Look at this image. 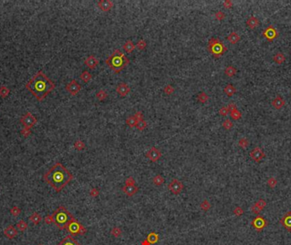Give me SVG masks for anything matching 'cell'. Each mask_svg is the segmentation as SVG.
Listing matches in <instances>:
<instances>
[{
	"label": "cell",
	"mask_w": 291,
	"mask_h": 245,
	"mask_svg": "<svg viewBox=\"0 0 291 245\" xmlns=\"http://www.w3.org/2000/svg\"><path fill=\"white\" fill-rule=\"evenodd\" d=\"M72 179V174L61 163H56L44 175L45 182H47L56 192H60L66 187Z\"/></svg>",
	"instance_id": "obj_1"
},
{
	"label": "cell",
	"mask_w": 291,
	"mask_h": 245,
	"mask_svg": "<svg viewBox=\"0 0 291 245\" xmlns=\"http://www.w3.org/2000/svg\"><path fill=\"white\" fill-rule=\"evenodd\" d=\"M38 245H43V244H38Z\"/></svg>",
	"instance_id": "obj_60"
},
{
	"label": "cell",
	"mask_w": 291,
	"mask_h": 245,
	"mask_svg": "<svg viewBox=\"0 0 291 245\" xmlns=\"http://www.w3.org/2000/svg\"><path fill=\"white\" fill-rule=\"evenodd\" d=\"M106 64L115 73H119L129 64V59L127 58L120 49H115L112 55L106 60Z\"/></svg>",
	"instance_id": "obj_3"
},
{
	"label": "cell",
	"mask_w": 291,
	"mask_h": 245,
	"mask_svg": "<svg viewBox=\"0 0 291 245\" xmlns=\"http://www.w3.org/2000/svg\"><path fill=\"white\" fill-rule=\"evenodd\" d=\"M74 148L78 151H83L85 148V144L83 141L78 140L74 142Z\"/></svg>",
	"instance_id": "obj_39"
},
{
	"label": "cell",
	"mask_w": 291,
	"mask_h": 245,
	"mask_svg": "<svg viewBox=\"0 0 291 245\" xmlns=\"http://www.w3.org/2000/svg\"><path fill=\"white\" fill-rule=\"evenodd\" d=\"M224 72L227 77L231 78V77H233L236 73H237V69L234 67H233V66H228V67H226L225 68Z\"/></svg>",
	"instance_id": "obj_30"
},
{
	"label": "cell",
	"mask_w": 291,
	"mask_h": 245,
	"mask_svg": "<svg viewBox=\"0 0 291 245\" xmlns=\"http://www.w3.org/2000/svg\"><path fill=\"white\" fill-rule=\"evenodd\" d=\"M10 89L8 87H6L4 85H3V86L0 87V96L2 98L7 97L10 95Z\"/></svg>",
	"instance_id": "obj_36"
},
{
	"label": "cell",
	"mask_w": 291,
	"mask_h": 245,
	"mask_svg": "<svg viewBox=\"0 0 291 245\" xmlns=\"http://www.w3.org/2000/svg\"><path fill=\"white\" fill-rule=\"evenodd\" d=\"M146 47V43L145 40H140V41H138V43L135 45V49H137L139 50L145 49Z\"/></svg>",
	"instance_id": "obj_45"
},
{
	"label": "cell",
	"mask_w": 291,
	"mask_h": 245,
	"mask_svg": "<svg viewBox=\"0 0 291 245\" xmlns=\"http://www.w3.org/2000/svg\"><path fill=\"white\" fill-rule=\"evenodd\" d=\"M236 92H237V89H236L235 87H234L233 84H227V85L224 88V93L227 95V96H229V97L233 96Z\"/></svg>",
	"instance_id": "obj_26"
},
{
	"label": "cell",
	"mask_w": 291,
	"mask_h": 245,
	"mask_svg": "<svg viewBox=\"0 0 291 245\" xmlns=\"http://www.w3.org/2000/svg\"><path fill=\"white\" fill-rule=\"evenodd\" d=\"M55 87V84L42 71L38 72L26 84V88L39 101L44 100Z\"/></svg>",
	"instance_id": "obj_2"
},
{
	"label": "cell",
	"mask_w": 291,
	"mask_h": 245,
	"mask_svg": "<svg viewBox=\"0 0 291 245\" xmlns=\"http://www.w3.org/2000/svg\"><path fill=\"white\" fill-rule=\"evenodd\" d=\"M285 60H286V57H285V56H284L283 53H281V52L277 53L276 55H274V56H273V61H274L277 64H278V65L283 64V63L285 61Z\"/></svg>",
	"instance_id": "obj_29"
},
{
	"label": "cell",
	"mask_w": 291,
	"mask_h": 245,
	"mask_svg": "<svg viewBox=\"0 0 291 245\" xmlns=\"http://www.w3.org/2000/svg\"><path fill=\"white\" fill-rule=\"evenodd\" d=\"M3 234L9 239H13L18 235V230L16 229V227L13 226L12 225H10L8 227H6L3 230Z\"/></svg>",
	"instance_id": "obj_16"
},
{
	"label": "cell",
	"mask_w": 291,
	"mask_h": 245,
	"mask_svg": "<svg viewBox=\"0 0 291 245\" xmlns=\"http://www.w3.org/2000/svg\"><path fill=\"white\" fill-rule=\"evenodd\" d=\"M152 182L154 183L155 186L159 187V186H162V185L164 183V179L162 177V175H155V176L153 177V179H152Z\"/></svg>",
	"instance_id": "obj_34"
},
{
	"label": "cell",
	"mask_w": 291,
	"mask_h": 245,
	"mask_svg": "<svg viewBox=\"0 0 291 245\" xmlns=\"http://www.w3.org/2000/svg\"><path fill=\"white\" fill-rule=\"evenodd\" d=\"M97 5L101 9V10L104 12H107L113 7V3L111 0H101V1L98 2Z\"/></svg>",
	"instance_id": "obj_19"
},
{
	"label": "cell",
	"mask_w": 291,
	"mask_h": 245,
	"mask_svg": "<svg viewBox=\"0 0 291 245\" xmlns=\"http://www.w3.org/2000/svg\"><path fill=\"white\" fill-rule=\"evenodd\" d=\"M81 89H82V86L80 85V84H79L77 82V80H75V79L70 81L66 85V90L71 95H73V96L76 95L77 94H79Z\"/></svg>",
	"instance_id": "obj_10"
},
{
	"label": "cell",
	"mask_w": 291,
	"mask_h": 245,
	"mask_svg": "<svg viewBox=\"0 0 291 245\" xmlns=\"http://www.w3.org/2000/svg\"><path fill=\"white\" fill-rule=\"evenodd\" d=\"M21 213H22V210L17 206H13L10 209V214L15 217H17L18 215H20Z\"/></svg>",
	"instance_id": "obj_42"
},
{
	"label": "cell",
	"mask_w": 291,
	"mask_h": 245,
	"mask_svg": "<svg viewBox=\"0 0 291 245\" xmlns=\"http://www.w3.org/2000/svg\"><path fill=\"white\" fill-rule=\"evenodd\" d=\"M146 156L151 162L155 163V162H157V160H159L160 157H162V152L159 149H157V147L152 146L150 150H148Z\"/></svg>",
	"instance_id": "obj_11"
},
{
	"label": "cell",
	"mask_w": 291,
	"mask_h": 245,
	"mask_svg": "<svg viewBox=\"0 0 291 245\" xmlns=\"http://www.w3.org/2000/svg\"><path fill=\"white\" fill-rule=\"evenodd\" d=\"M251 226L255 230H256L258 232H262L267 226H268V221L261 215L258 214L256 217H255L252 221H251Z\"/></svg>",
	"instance_id": "obj_7"
},
{
	"label": "cell",
	"mask_w": 291,
	"mask_h": 245,
	"mask_svg": "<svg viewBox=\"0 0 291 245\" xmlns=\"http://www.w3.org/2000/svg\"><path fill=\"white\" fill-rule=\"evenodd\" d=\"M227 107H228V109H229V111H233V109H236V108H237V106H236L235 103H230V104L227 106Z\"/></svg>",
	"instance_id": "obj_58"
},
{
	"label": "cell",
	"mask_w": 291,
	"mask_h": 245,
	"mask_svg": "<svg viewBox=\"0 0 291 245\" xmlns=\"http://www.w3.org/2000/svg\"><path fill=\"white\" fill-rule=\"evenodd\" d=\"M99 193H100L99 189H98V188H95H95H92L90 191V195L91 197H93V198H96V197L99 195Z\"/></svg>",
	"instance_id": "obj_54"
},
{
	"label": "cell",
	"mask_w": 291,
	"mask_h": 245,
	"mask_svg": "<svg viewBox=\"0 0 291 245\" xmlns=\"http://www.w3.org/2000/svg\"><path fill=\"white\" fill-rule=\"evenodd\" d=\"M197 99H198V100L199 102H201V103H205L207 100H209V96H208V95H207L205 92H200V93L198 95Z\"/></svg>",
	"instance_id": "obj_37"
},
{
	"label": "cell",
	"mask_w": 291,
	"mask_h": 245,
	"mask_svg": "<svg viewBox=\"0 0 291 245\" xmlns=\"http://www.w3.org/2000/svg\"><path fill=\"white\" fill-rule=\"evenodd\" d=\"M31 129H27V128H24L23 129H22L21 134H22V136L24 137H28L31 134Z\"/></svg>",
	"instance_id": "obj_53"
},
{
	"label": "cell",
	"mask_w": 291,
	"mask_h": 245,
	"mask_svg": "<svg viewBox=\"0 0 291 245\" xmlns=\"http://www.w3.org/2000/svg\"><path fill=\"white\" fill-rule=\"evenodd\" d=\"M66 230L72 236L84 235V234L87 232V229L81 223L79 222L75 218L68 223Z\"/></svg>",
	"instance_id": "obj_6"
},
{
	"label": "cell",
	"mask_w": 291,
	"mask_h": 245,
	"mask_svg": "<svg viewBox=\"0 0 291 245\" xmlns=\"http://www.w3.org/2000/svg\"><path fill=\"white\" fill-rule=\"evenodd\" d=\"M226 39L229 41L230 44L232 45H236L237 43H238L241 39V37L239 36V34L236 32H232L231 33L229 34L227 37H226Z\"/></svg>",
	"instance_id": "obj_24"
},
{
	"label": "cell",
	"mask_w": 291,
	"mask_h": 245,
	"mask_svg": "<svg viewBox=\"0 0 291 245\" xmlns=\"http://www.w3.org/2000/svg\"><path fill=\"white\" fill-rule=\"evenodd\" d=\"M168 190L171 193L174 195H178L181 192V191L184 188V186L181 181L178 180L177 179H173L168 186Z\"/></svg>",
	"instance_id": "obj_9"
},
{
	"label": "cell",
	"mask_w": 291,
	"mask_h": 245,
	"mask_svg": "<svg viewBox=\"0 0 291 245\" xmlns=\"http://www.w3.org/2000/svg\"><path fill=\"white\" fill-rule=\"evenodd\" d=\"M251 211L253 212L255 214H259L260 213V211H262L261 210H260V208L258 206L257 204H256V203H254L252 206H251Z\"/></svg>",
	"instance_id": "obj_47"
},
{
	"label": "cell",
	"mask_w": 291,
	"mask_h": 245,
	"mask_svg": "<svg viewBox=\"0 0 291 245\" xmlns=\"http://www.w3.org/2000/svg\"><path fill=\"white\" fill-rule=\"evenodd\" d=\"M174 87L173 86H171V85H167V86H165L164 87V93L165 94H167V95H171L173 92H174Z\"/></svg>",
	"instance_id": "obj_51"
},
{
	"label": "cell",
	"mask_w": 291,
	"mask_h": 245,
	"mask_svg": "<svg viewBox=\"0 0 291 245\" xmlns=\"http://www.w3.org/2000/svg\"><path fill=\"white\" fill-rule=\"evenodd\" d=\"M249 156L255 163H259L266 157V154L264 153V152L260 147L256 146L249 152Z\"/></svg>",
	"instance_id": "obj_12"
},
{
	"label": "cell",
	"mask_w": 291,
	"mask_h": 245,
	"mask_svg": "<svg viewBox=\"0 0 291 245\" xmlns=\"http://www.w3.org/2000/svg\"><path fill=\"white\" fill-rule=\"evenodd\" d=\"M141 245H151V244H150V243H149L146 239H145V240L141 243Z\"/></svg>",
	"instance_id": "obj_59"
},
{
	"label": "cell",
	"mask_w": 291,
	"mask_h": 245,
	"mask_svg": "<svg viewBox=\"0 0 291 245\" xmlns=\"http://www.w3.org/2000/svg\"><path fill=\"white\" fill-rule=\"evenodd\" d=\"M123 193H125L127 196L129 197H132L135 195L137 193V191H139V188L134 185V186H124L122 188Z\"/></svg>",
	"instance_id": "obj_21"
},
{
	"label": "cell",
	"mask_w": 291,
	"mask_h": 245,
	"mask_svg": "<svg viewBox=\"0 0 291 245\" xmlns=\"http://www.w3.org/2000/svg\"><path fill=\"white\" fill-rule=\"evenodd\" d=\"M223 5H224V7L226 9H230V8L233 7V3L230 0H226V1H224V3H223Z\"/></svg>",
	"instance_id": "obj_57"
},
{
	"label": "cell",
	"mask_w": 291,
	"mask_h": 245,
	"mask_svg": "<svg viewBox=\"0 0 291 245\" xmlns=\"http://www.w3.org/2000/svg\"><path fill=\"white\" fill-rule=\"evenodd\" d=\"M210 207H211V204L208 200H204L200 204V208L204 211H208L210 209Z\"/></svg>",
	"instance_id": "obj_43"
},
{
	"label": "cell",
	"mask_w": 291,
	"mask_h": 245,
	"mask_svg": "<svg viewBox=\"0 0 291 245\" xmlns=\"http://www.w3.org/2000/svg\"><path fill=\"white\" fill-rule=\"evenodd\" d=\"M230 111H229V109H228V107H227V106H222L220 110H219V114L220 115H221V116H223V117H225V116H226L228 113H229Z\"/></svg>",
	"instance_id": "obj_48"
},
{
	"label": "cell",
	"mask_w": 291,
	"mask_h": 245,
	"mask_svg": "<svg viewBox=\"0 0 291 245\" xmlns=\"http://www.w3.org/2000/svg\"><path fill=\"white\" fill-rule=\"evenodd\" d=\"M208 49L215 58H219L227 50L226 47L220 41L219 38H212L209 41Z\"/></svg>",
	"instance_id": "obj_5"
},
{
	"label": "cell",
	"mask_w": 291,
	"mask_h": 245,
	"mask_svg": "<svg viewBox=\"0 0 291 245\" xmlns=\"http://www.w3.org/2000/svg\"><path fill=\"white\" fill-rule=\"evenodd\" d=\"M123 49L127 52V53H132L135 49V45L131 41V40H128L123 46Z\"/></svg>",
	"instance_id": "obj_27"
},
{
	"label": "cell",
	"mask_w": 291,
	"mask_h": 245,
	"mask_svg": "<svg viewBox=\"0 0 291 245\" xmlns=\"http://www.w3.org/2000/svg\"><path fill=\"white\" fill-rule=\"evenodd\" d=\"M44 221H45V224H47V225H50V224H52V223H53V218H52V215H50V214H49V215H46V216L45 217V219H44Z\"/></svg>",
	"instance_id": "obj_56"
},
{
	"label": "cell",
	"mask_w": 291,
	"mask_h": 245,
	"mask_svg": "<svg viewBox=\"0 0 291 245\" xmlns=\"http://www.w3.org/2000/svg\"><path fill=\"white\" fill-rule=\"evenodd\" d=\"M146 126H147V123H146V122L142 118V119H141V120H139V121L137 122V123H136V125H135L134 128H136L137 129L142 131L144 129H146Z\"/></svg>",
	"instance_id": "obj_38"
},
{
	"label": "cell",
	"mask_w": 291,
	"mask_h": 245,
	"mask_svg": "<svg viewBox=\"0 0 291 245\" xmlns=\"http://www.w3.org/2000/svg\"><path fill=\"white\" fill-rule=\"evenodd\" d=\"M214 16L218 21H222L225 18V14L222 11H217L215 13Z\"/></svg>",
	"instance_id": "obj_55"
},
{
	"label": "cell",
	"mask_w": 291,
	"mask_h": 245,
	"mask_svg": "<svg viewBox=\"0 0 291 245\" xmlns=\"http://www.w3.org/2000/svg\"><path fill=\"white\" fill-rule=\"evenodd\" d=\"M142 118H143V114H142V112H141V111H136L133 116H129V117L126 119L125 123H126V124H127L128 126H129L130 128H134V127H135V125H136L137 122H138L139 120L142 119Z\"/></svg>",
	"instance_id": "obj_13"
},
{
	"label": "cell",
	"mask_w": 291,
	"mask_h": 245,
	"mask_svg": "<svg viewBox=\"0 0 291 245\" xmlns=\"http://www.w3.org/2000/svg\"><path fill=\"white\" fill-rule=\"evenodd\" d=\"M57 245H81L79 242L73 238L72 235H68L65 237Z\"/></svg>",
	"instance_id": "obj_20"
},
{
	"label": "cell",
	"mask_w": 291,
	"mask_h": 245,
	"mask_svg": "<svg viewBox=\"0 0 291 245\" xmlns=\"http://www.w3.org/2000/svg\"><path fill=\"white\" fill-rule=\"evenodd\" d=\"M29 221L34 225H38L42 221V216L38 212H34L29 216Z\"/></svg>",
	"instance_id": "obj_25"
},
{
	"label": "cell",
	"mask_w": 291,
	"mask_h": 245,
	"mask_svg": "<svg viewBox=\"0 0 291 245\" xmlns=\"http://www.w3.org/2000/svg\"><path fill=\"white\" fill-rule=\"evenodd\" d=\"M53 223L60 230H66L68 223L74 219V216L64 206H60L51 214Z\"/></svg>",
	"instance_id": "obj_4"
},
{
	"label": "cell",
	"mask_w": 291,
	"mask_h": 245,
	"mask_svg": "<svg viewBox=\"0 0 291 245\" xmlns=\"http://www.w3.org/2000/svg\"><path fill=\"white\" fill-rule=\"evenodd\" d=\"M230 114H231V118L233 120H239L242 118V113H241V111H239L237 108L233 109V111H230Z\"/></svg>",
	"instance_id": "obj_33"
},
{
	"label": "cell",
	"mask_w": 291,
	"mask_h": 245,
	"mask_svg": "<svg viewBox=\"0 0 291 245\" xmlns=\"http://www.w3.org/2000/svg\"><path fill=\"white\" fill-rule=\"evenodd\" d=\"M116 91L121 97H124L130 92V88L129 87V85L127 84L122 83V84H120L117 86Z\"/></svg>",
	"instance_id": "obj_17"
},
{
	"label": "cell",
	"mask_w": 291,
	"mask_h": 245,
	"mask_svg": "<svg viewBox=\"0 0 291 245\" xmlns=\"http://www.w3.org/2000/svg\"><path fill=\"white\" fill-rule=\"evenodd\" d=\"M267 185H268V187L270 188L273 189V188H275L276 186L278 185V180H277V179L275 178V177H270V178L267 180Z\"/></svg>",
	"instance_id": "obj_41"
},
{
	"label": "cell",
	"mask_w": 291,
	"mask_h": 245,
	"mask_svg": "<svg viewBox=\"0 0 291 245\" xmlns=\"http://www.w3.org/2000/svg\"><path fill=\"white\" fill-rule=\"evenodd\" d=\"M111 234L115 237H118L122 234V230L119 227H113L111 230Z\"/></svg>",
	"instance_id": "obj_44"
},
{
	"label": "cell",
	"mask_w": 291,
	"mask_h": 245,
	"mask_svg": "<svg viewBox=\"0 0 291 245\" xmlns=\"http://www.w3.org/2000/svg\"><path fill=\"white\" fill-rule=\"evenodd\" d=\"M280 223L289 232H291V211L287 212L280 219Z\"/></svg>",
	"instance_id": "obj_15"
},
{
	"label": "cell",
	"mask_w": 291,
	"mask_h": 245,
	"mask_svg": "<svg viewBox=\"0 0 291 245\" xmlns=\"http://www.w3.org/2000/svg\"><path fill=\"white\" fill-rule=\"evenodd\" d=\"M15 227L20 232H25L28 228V225H27V223L25 221L21 220L20 221H18L17 224L15 225Z\"/></svg>",
	"instance_id": "obj_31"
},
{
	"label": "cell",
	"mask_w": 291,
	"mask_h": 245,
	"mask_svg": "<svg viewBox=\"0 0 291 245\" xmlns=\"http://www.w3.org/2000/svg\"><path fill=\"white\" fill-rule=\"evenodd\" d=\"M91 78H92V75L88 71H84L80 74V79L83 82H84V83H89L90 80H91Z\"/></svg>",
	"instance_id": "obj_32"
},
{
	"label": "cell",
	"mask_w": 291,
	"mask_h": 245,
	"mask_svg": "<svg viewBox=\"0 0 291 245\" xmlns=\"http://www.w3.org/2000/svg\"><path fill=\"white\" fill-rule=\"evenodd\" d=\"M272 105L273 107H275L276 109H281L284 105H285V100L283 99L282 96L280 95H277L275 97V99L272 100Z\"/></svg>",
	"instance_id": "obj_22"
},
{
	"label": "cell",
	"mask_w": 291,
	"mask_h": 245,
	"mask_svg": "<svg viewBox=\"0 0 291 245\" xmlns=\"http://www.w3.org/2000/svg\"><path fill=\"white\" fill-rule=\"evenodd\" d=\"M222 126L224 127L226 129L229 130L233 127V123L232 122L230 119H226L224 122L222 123Z\"/></svg>",
	"instance_id": "obj_46"
},
{
	"label": "cell",
	"mask_w": 291,
	"mask_h": 245,
	"mask_svg": "<svg viewBox=\"0 0 291 245\" xmlns=\"http://www.w3.org/2000/svg\"><path fill=\"white\" fill-rule=\"evenodd\" d=\"M244 210L241 208V207H236L235 209L233 210V213L234 214L237 215V216H241L243 214H244Z\"/></svg>",
	"instance_id": "obj_52"
},
{
	"label": "cell",
	"mask_w": 291,
	"mask_h": 245,
	"mask_svg": "<svg viewBox=\"0 0 291 245\" xmlns=\"http://www.w3.org/2000/svg\"><path fill=\"white\" fill-rule=\"evenodd\" d=\"M146 239L150 243V244H156L157 241H158L159 237H158V235L156 232H150V233L148 234V236H147V237Z\"/></svg>",
	"instance_id": "obj_28"
},
{
	"label": "cell",
	"mask_w": 291,
	"mask_h": 245,
	"mask_svg": "<svg viewBox=\"0 0 291 245\" xmlns=\"http://www.w3.org/2000/svg\"><path fill=\"white\" fill-rule=\"evenodd\" d=\"M20 121L23 124L24 128H27V129H32L34 125L37 123V122H38V120L35 118V116H33L29 111L23 115L22 117L21 118Z\"/></svg>",
	"instance_id": "obj_8"
},
{
	"label": "cell",
	"mask_w": 291,
	"mask_h": 245,
	"mask_svg": "<svg viewBox=\"0 0 291 245\" xmlns=\"http://www.w3.org/2000/svg\"><path fill=\"white\" fill-rule=\"evenodd\" d=\"M246 25L250 29H255L260 25V21L257 17L255 16H251L246 21Z\"/></svg>",
	"instance_id": "obj_23"
},
{
	"label": "cell",
	"mask_w": 291,
	"mask_h": 245,
	"mask_svg": "<svg viewBox=\"0 0 291 245\" xmlns=\"http://www.w3.org/2000/svg\"><path fill=\"white\" fill-rule=\"evenodd\" d=\"M84 64L90 69H95V67L99 65V60L95 58V56L93 55L89 56L84 61Z\"/></svg>",
	"instance_id": "obj_18"
},
{
	"label": "cell",
	"mask_w": 291,
	"mask_h": 245,
	"mask_svg": "<svg viewBox=\"0 0 291 245\" xmlns=\"http://www.w3.org/2000/svg\"><path fill=\"white\" fill-rule=\"evenodd\" d=\"M249 140H248L247 138H245V137H243V138H241V139L238 141V145H239L241 148H243V149L247 148V147L249 146Z\"/></svg>",
	"instance_id": "obj_40"
},
{
	"label": "cell",
	"mask_w": 291,
	"mask_h": 245,
	"mask_svg": "<svg viewBox=\"0 0 291 245\" xmlns=\"http://www.w3.org/2000/svg\"><path fill=\"white\" fill-rule=\"evenodd\" d=\"M135 185V180L133 177L129 176L125 180V186H134Z\"/></svg>",
	"instance_id": "obj_50"
},
{
	"label": "cell",
	"mask_w": 291,
	"mask_h": 245,
	"mask_svg": "<svg viewBox=\"0 0 291 245\" xmlns=\"http://www.w3.org/2000/svg\"><path fill=\"white\" fill-rule=\"evenodd\" d=\"M107 96H108L107 93L105 90H103V89L99 90L96 93V99H98V100H101V101H103L104 100H106L107 98Z\"/></svg>",
	"instance_id": "obj_35"
},
{
	"label": "cell",
	"mask_w": 291,
	"mask_h": 245,
	"mask_svg": "<svg viewBox=\"0 0 291 245\" xmlns=\"http://www.w3.org/2000/svg\"><path fill=\"white\" fill-rule=\"evenodd\" d=\"M256 204L260 208L261 210H263L265 209V207L267 206V202L264 200V199H261V198H260V199H259V200L256 202Z\"/></svg>",
	"instance_id": "obj_49"
},
{
	"label": "cell",
	"mask_w": 291,
	"mask_h": 245,
	"mask_svg": "<svg viewBox=\"0 0 291 245\" xmlns=\"http://www.w3.org/2000/svg\"><path fill=\"white\" fill-rule=\"evenodd\" d=\"M263 36L268 40V41H272L275 38H277L278 37V31L272 26H269L267 28H266L263 31Z\"/></svg>",
	"instance_id": "obj_14"
}]
</instances>
